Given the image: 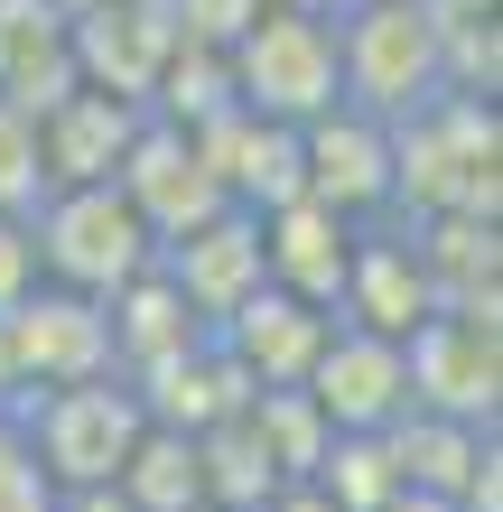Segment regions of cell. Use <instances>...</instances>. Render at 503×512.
<instances>
[{"label": "cell", "mask_w": 503, "mask_h": 512, "mask_svg": "<svg viewBox=\"0 0 503 512\" xmlns=\"http://www.w3.org/2000/svg\"><path fill=\"white\" fill-rule=\"evenodd\" d=\"M261 19V0H168V28H177V47H233L243 28Z\"/></svg>", "instance_id": "cell-25"}, {"label": "cell", "mask_w": 503, "mask_h": 512, "mask_svg": "<svg viewBox=\"0 0 503 512\" xmlns=\"http://www.w3.org/2000/svg\"><path fill=\"white\" fill-rule=\"evenodd\" d=\"M299 196H317L345 224H382L392 215V122L336 103L327 122L299 131Z\"/></svg>", "instance_id": "cell-9"}, {"label": "cell", "mask_w": 503, "mask_h": 512, "mask_svg": "<svg viewBox=\"0 0 503 512\" xmlns=\"http://www.w3.org/2000/svg\"><path fill=\"white\" fill-rule=\"evenodd\" d=\"M401 224H410V215H401ZM410 252H420L438 308L503 298V224H485V215H420V224H410Z\"/></svg>", "instance_id": "cell-20"}, {"label": "cell", "mask_w": 503, "mask_h": 512, "mask_svg": "<svg viewBox=\"0 0 503 512\" xmlns=\"http://www.w3.org/2000/svg\"><path fill=\"white\" fill-rule=\"evenodd\" d=\"M336 84L373 122L420 112L438 94V0H354L336 19Z\"/></svg>", "instance_id": "cell-5"}, {"label": "cell", "mask_w": 503, "mask_h": 512, "mask_svg": "<svg viewBox=\"0 0 503 512\" xmlns=\"http://www.w3.org/2000/svg\"><path fill=\"white\" fill-rule=\"evenodd\" d=\"M187 140H196V159H205V177H215V196L233 215H271V205L299 196V131L252 122V112L233 103V112H215V122L187 131Z\"/></svg>", "instance_id": "cell-14"}, {"label": "cell", "mask_w": 503, "mask_h": 512, "mask_svg": "<svg viewBox=\"0 0 503 512\" xmlns=\"http://www.w3.org/2000/svg\"><path fill=\"white\" fill-rule=\"evenodd\" d=\"M448 10H485V19H503V0H448Z\"/></svg>", "instance_id": "cell-32"}, {"label": "cell", "mask_w": 503, "mask_h": 512, "mask_svg": "<svg viewBox=\"0 0 503 512\" xmlns=\"http://www.w3.org/2000/svg\"><path fill=\"white\" fill-rule=\"evenodd\" d=\"M252 224H261V280L336 317V289H345L354 224H345V215H327L317 196H289V205H271V215H252Z\"/></svg>", "instance_id": "cell-17"}, {"label": "cell", "mask_w": 503, "mask_h": 512, "mask_svg": "<svg viewBox=\"0 0 503 512\" xmlns=\"http://www.w3.org/2000/svg\"><path fill=\"white\" fill-rule=\"evenodd\" d=\"M336 512H382L401 494V466H392V438H327V457L308 475Z\"/></svg>", "instance_id": "cell-23"}, {"label": "cell", "mask_w": 503, "mask_h": 512, "mask_svg": "<svg viewBox=\"0 0 503 512\" xmlns=\"http://www.w3.org/2000/svg\"><path fill=\"white\" fill-rule=\"evenodd\" d=\"M401 364H410V410L466 419V429H503V298L438 308L401 345Z\"/></svg>", "instance_id": "cell-6"}, {"label": "cell", "mask_w": 503, "mask_h": 512, "mask_svg": "<svg viewBox=\"0 0 503 512\" xmlns=\"http://www.w3.org/2000/svg\"><path fill=\"white\" fill-rule=\"evenodd\" d=\"M112 187H122V205L150 224V243H177L187 224H205L224 205L215 177H205V159H196V140L168 131V122H150V112H140V131L122 149V168H112Z\"/></svg>", "instance_id": "cell-13"}, {"label": "cell", "mask_w": 503, "mask_h": 512, "mask_svg": "<svg viewBox=\"0 0 503 512\" xmlns=\"http://www.w3.org/2000/svg\"><path fill=\"white\" fill-rule=\"evenodd\" d=\"M0 512H56V485L38 475V457L19 438V410H0Z\"/></svg>", "instance_id": "cell-26"}, {"label": "cell", "mask_w": 503, "mask_h": 512, "mask_svg": "<svg viewBox=\"0 0 503 512\" xmlns=\"http://www.w3.org/2000/svg\"><path fill=\"white\" fill-rule=\"evenodd\" d=\"M75 84V47H66V10L56 0H0V103H19L28 122Z\"/></svg>", "instance_id": "cell-19"}, {"label": "cell", "mask_w": 503, "mask_h": 512, "mask_svg": "<svg viewBox=\"0 0 503 512\" xmlns=\"http://www.w3.org/2000/svg\"><path fill=\"white\" fill-rule=\"evenodd\" d=\"M308 410L327 419V438H382L392 419H410V364L392 336H364V326H327L308 364Z\"/></svg>", "instance_id": "cell-8"}, {"label": "cell", "mask_w": 503, "mask_h": 512, "mask_svg": "<svg viewBox=\"0 0 503 512\" xmlns=\"http://www.w3.org/2000/svg\"><path fill=\"white\" fill-rule=\"evenodd\" d=\"M56 512H131L112 485H94V494H56Z\"/></svg>", "instance_id": "cell-30"}, {"label": "cell", "mask_w": 503, "mask_h": 512, "mask_svg": "<svg viewBox=\"0 0 503 512\" xmlns=\"http://www.w3.org/2000/svg\"><path fill=\"white\" fill-rule=\"evenodd\" d=\"M66 47H75V84L122 94V103H150L177 28H168V0H94V10L66 19Z\"/></svg>", "instance_id": "cell-12"}, {"label": "cell", "mask_w": 503, "mask_h": 512, "mask_svg": "<svg viewBox=\"0 0 503 512\" xmlns=\"http://www.w3.org/2000/svg\"><path fill=\"white\" fill-rule=\"evenodd\" d=\"M252 512H336L327 494H317V485H280L271 503H252Z\"/></svg>", "instance_id": "cell-28"}, {"label": "cell", "mask_w": 503, "mask_h": 512, "mask_svg": "<svg viewBox=\"0 0 503 512\" xmlns=\"http://www.w3.org/2000/svg\"><path fill=\"white\" fill-rule=\"evenodd\" d=\"M382 512H457V503H448V494H392Z\"/></svg>", "instance_id": "cell-31"}, {"label": "cell", "mask_w": 503, "mask_h": 512, "mask_svg": "<svg viewBox=\"0 0 503 512\" xmlns=\"http://www.w3.org/2000/svg\"><path fill=\"white\" fill-rule=\"evenodd\" d=\"M28 243H38V280L75 289V298H112V289H131L140 270L159 261L150 224L122 205V187H56V196H38Z\"/></svg>", "instance_id": "cell-3"}, {"label": "cell", "mask_w": 503, "mask_h": 512, "mask_svg": "<svg viewBox=\"0 0 503 512\" xmlns=\"http://www.w3.org/2000/svg\"><path fill=\"white\" fill-rule=\"evenodd\" d=\"M252 438L280 485H308L317 457H327V419L308 410V391H252Z\"/></svg>", "instance_id": "cell-22"}, {"label": "cell", "mask_w": 503, "mask_h": 512, "mask_svg": "<svg viewBox=\"0 0 503 512\" xmlns=\"http://www.w3.org/2000/svg\"><path fill=\"white\" fill-rule=\"evenodd\" d=\"M38 289V243H28V215H0V317Z\"/></svg>", "instance_id": "cell-27"}, {"label": "cell", "mask_w": 503, "mask_h": 512, "mask_svg": "<svg viewBox=\"0 0 503 512\" xmlns=\"http://www.w3.org/2000/svg\"><path fill=\"white\" fill-rule=\"evenodd\" d=\"M187 512H224V503H187Z\"/></svg>", "instance_id": "cell-33"}, {"label": "cell", "mask_w": 503, "mask_h": 512, "mask_svg": "<svg viewBox=\"0 0 503 512\" xmlns=\"http://www.w3.org/2000/svg\"><path fill=\"white\" fill-rule=\"evenodd\" d=\"M150 429V410H140V391L122 373H94V382H66V391H38V401H19V438L38 475L56 494H94L122 475V457L140 447Z\"/></svg>", "instance_id": "cell-2"}, {"label": "cell", "mask_w": 503, "mask_h": 512, "mask_svg": "<svg viewBox=\"0 0 503 512\" xmlns=\"http://www.w3.org/2000/svg\"><path fill=\"white\" fill-rule=\"evenodd\" d=\"M0 354H10V391H19V401L112 373V326H103V298H75V289H47V280H38L10 317H0Z\"/></svg>", "instance_id": "cell-7"}, {"label": "cell", "mask_w": 503, "mask_h": 512, "mask_svg": "<svg viewBox=\"0 0 503 512\" xmlns=\"http://www.w3.org/2000/svg\"><path fill=\"white\" fill-rule=\"evenodd\" d=\"M159 280L187 298V317L196 326H224L243 298L261 289V224L252 215H233V205H215L205 224H187L177 243H159Z\"/></svg>", "instance_id": "cell-11"}, {"label": "cell", "mask_w": 503, "mask_h": 512, "mask_svg": "<svg viewBox=\"0 0 503 512\" xmlns=\"http://www.w3.org/2000/svg\"><path fill=\"white\" fill-rule=\"evenodd\" d=\"M392 215H485L503 224V103L429 94L392 122Z\"/></svg>", "instance_id": "cell-1"}, {"label": "cell", "mask_w": 503, "mask_h": 512, "mask_svg": "<svg viewBox=\"0 0 503 512\" xmlns=\"http://www.w3.org/2000/svg\"><path fill=\"white\" fill-rule=\"evenodd\" d=\"M47 177H38V122L19 103H0V215H38Z\"/></svg>", "instance_id": "cell-24"}, {"label": "cell", "mask_w": 503, "mask_h": 512, "mask_svg": "<svg viewBox=\"0 0 503 512\" xmlns=\"http://www.w3.org/2000/svg\"><path fill=\"white\" fill-rule=\"evenodd\" d=\"M429 317H438V298H429V270H420V252H410V224H401V215L354 224L345 289H336V326H364V336H392V345H410Z\"/></svg>", "instance_id": "cell-10"}, {"label": "cell", "mask_w": 503, "mask_h": 512, "mask_svg": "<svg viewBox=\"0 0 503 512\" xmlns=\"http://www.w3.org/2000/svg\"><path fill=\"white\" fill-rule=\"evenodd\" d=\"M131 391H140V410H150V429H177V438H205V429H224V419L252 410V382H243V364H233L215 336H196L177 364L140 373Z\"/></svg>", "instance_id": "cell-18"}, {"label": "cell", "mask_w": 503, "mask_h": 512, "mask_svg": "<svg viewBox=\"0 0 503 512\" xmlns=\"http://www.w3.org/2000/svg\"><path fill=\"white\" fill-rule=\"evenodd\" d=\"M131 131H140V103L94 94V84H66V94L38 112V177H47V196L56 187H112Z\"/></svg>", "instance_id": "cell-16"}, {"label": "cell", "mask_w": 503, "mask_h": 512, "mask_svg": "<svg viewBox=\"0 0 503 512\" xmlns=\"http://www.w3.org/2000/svg\"><path fill=\"white\" fill-rule=\"evenodd\" d=\"M112 494H122L131 512H187V503H205L196 438H177V429H140V447L122 457V475H112Z\"/></svg>", "instance_id": "cell-21"}, {"label": "cell", "mask_w": 503, "mask_h": 512, "mask_svg": "<svg viewBox=\"0 0 503 512\" xmlns=\"http://www.w3.org/2000/svg\"><path fill=\"white\" fill-rule=\"evenodd\" d=\"M327 326H336L327 308H308V298H289V289L261 280L243 308L215 326V345L243 364V382H252V391H299V382H308V364H317V345H327Z\"/></svg>", "instance_id": "cell-15"}, {"label": "cell", "mask_w": 503, "mask_h": 512, "mask_svg": "<svg viewBox=\"0 0 503 512\" xmlns=\"http://www.w3.org/2000/svg\"><path fill=\"white\" fill-rule=\"evenodd\" d=\"M261 10H289V19H345L354 0H261Z\"/></svg>", "instance_id": "cell-29"}, {"label": "cell", "mask_w": 503, "mask_h": 512, "mask_svg": "<svg viewBox=\"0 0 503 512\" xmlns=\"http://www.w3.org/2000/svg\"><path fill=\"white\" fill-rule=\"evenodd\" d=\"M224 75H233V103L252 122H280V131H308L345 103L336 84V19H289V10H261L243 38L224 47Z\"/></svg>", "instance_id": "cell-4"}]
</instances>
